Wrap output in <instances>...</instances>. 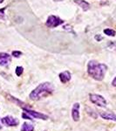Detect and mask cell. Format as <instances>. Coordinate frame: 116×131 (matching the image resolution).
Here are the masks:
<instances>
[{"instance_id":"obj_1","label":"cell","mask_w":116,"mask_h":131,"mask_svg":"<svg viewBox=\"0 0 116 131\" xmlns=\"http://www.w3.org/2000/svg\"><path fill=\"white\" fill-rule=\"evenodd\" d=\"M107 67L105 64L99 63L96 60H90L87 64V73L95 81H101L105 77Z\"/></svg>"},{"instance_id":"obj_2","label":"cell","mask_w":116,"mask_h":131,"mask_svg":"<svg viewBox=\"0 0 116 131\" xmlns=\"http://www.w3.org/2000/svg\"><path fill=\"white\" fill-rule=\"evenodd\" d=\"M54 91V86L51 82H44L39 84L37 88L30 94L31 100L32 101H39L40 99L50 95Z\"/></svg>"},{"instance_id":"obj_3","label":"cell","mask_w":116,"mask_h":131,"mask_svg":"<svg viewBox=\"0 0 116 131\" xmlns=\"http://www.w3.org/2000/svg\"><path fill=\"white\" fill-rule=\"evenodd\" d=\"M89 99H90V101H91L92 103H94V104L97 105L98 107H106L107 105V100L103 96L100 95V94H91L89 95Z\"/></svg>"},{"instance_id":"obj_4","label":"cell","mask_w":116,"mask_h":131,"mask_svg":"<svg viewBox=\"0 0 116 131\" xmlns=\"http://www.w3.org/2000/svg\"><path fill=\"white\" fill-rule=\"evenodd\" d=\"M23 110L25 111V113H26L27 115H29L32 119H39V120H44V121H46L48 120V115H45L43 113H40V112H37V111H33L29 109L28 107H24Z\"/></svg>"},{"instance_id":"obj_5","label":"cell","mask_w":116,"mask_h":131,"mask_svg":"<svg viewBox=\"0 0 116 131\" xmlns=\"http://www.w3.org/2000/svg\"><path fill=\"white\" fill-rule=\"evenodd\" d=\"M64 23V21L62 19H60L59 17L51 15L48 17L47 20H46V26H48L49 28H55V27L59 26V25H62Z\"/></svg>"},{"instance_id":"obj_6","label":"cell","mask_w":116,"mask_h":131,"mask_svg":"<svg viewBox=\"0 0 116 131\" xmlns=\"http://www.w3.org/2000/svg\"><path fill=\"white\" fill-rule=\"evenodd\" d=\"M1 121L4 125H5L7 127H16L19 124V121H18L17 118L13 117V116H10V115H8V116H5V117L2 118Z\"/></svg>"},{"instance_id":"obj_7","label":"cell","mask_w":116,"mask_h":131,"mask_svg":"<svg viewBox=\"0 0 116 131\" xmlns=\"http://www.w3.org/2000/svg\"><path fill=\"white\" fill-rule=\"evenodd\" d=\"M11 61V56L6 52H0V66L6 67Z\"/></svg>"},{"instance_id":"obj_8","label":"cell","mask_w":116,"mask_h":131,"mask_svg":"<svg viewBox=\"0 0 116 131\" xmlns=\"http://www.w3.org/2000/svg\"><path fill=\"white\" fill-rule=\"evenodd\" d=\"M72 116H73V119L74 122H79V103H74L72 108Z\"/></svg>"},{"instance_id":"obj_9","label":"cell","mask_w":116,"mask_h":131,"mask_svg":"<svg viewBox=\"0 0 116 131\" xmlns=\"http://www.w3.org/2000/svg\"><path fill=\"white\" fill-rule=\"evenodd\" d=\"M100 115L101 116V118H103L105 120H110V121L116 122V115L113 112H110V111L100 112Z\"/></svg>"},{"instance_id":"obj_10","label":"cell","mask_w":116,"mask_h":131,"mask_svg":"<svg viewBox=\"0 0 116 131\" xmlns=\"http://www.w3.org/2000/svg\"><path fill=\"white\" fill-rule=\"evenodd\" d=\"M60 80L62 83L66 84L71 80V73L69 71H64L60 73Z\"/></svg>"},{"instance_id":"obj_11","label":"cell","mask_w":116,"mask_h":131,"mask_svg":"<svg viewBox=\"0 0 116 131\" xmlns=\"http://www.w3.org/2000/svg\"><path fill=\"white\" fill-rule=\"evenodd\" d=\"M73 1H74V3L77 4L79 7H81V9L83 10H85V12L90 9V5L86 1H85V0H73Z\"/></svg>"},{"instance_id":"obj_12","label":"cell","mask_w":116,"mask_h":131,"mask_svg":"<svg viewBox=\"0 0 116 131\" xmlns=\"http://www.w3.org/2000/svg\"><path fill=\"white\" fill-rule=\"evenodd\" d=\"M21 131H34V126L28 122H24L21 127Z\"/></svg>"},{"instance_id":"obj_13","label":"cell","mask_w":116,"mask_h":131,"mask_svg":"<svg viewBox=\"0 0 116 131\" xmlns=\"http://www.w3.org/2000/svg\"><path fill=\"white\" fill-rule=\"evenodd\" d=\"M104 33L107 36H111V37H114L115 34H116V31L114 30L111 28H107L104 30Z\"/></svg>"},{"instance_id":"obj_14","label":"cell","mask_w":116,"mask_h":131,"mask_svg":"<svg viewBox=\"0 0 116 131\" xmlns=\"http://www.w3.org/2000/svg\"><path fill=\"white\" fill-rule=\"evenodd\" d=\"M23 72H24V68H23L22 67H17V68H16L17 76H20L23 73Z\"/></svg>"},{"instance_id":"obj_15","label":"cell","mask_w":116,"mask_h":131,"mask_svg":"<svg viewBox=\"0 0 116 131\" xmlns=\"http://www.w3.org/2000/svg\"><path fill=\"white\" fill-rule=\"evenodd\" d=\"M20 55H22V52L20 51H13L12 52V56L15 57V58H19Z\"/></svg>"},{"instance_id":"obj_16","label":"cell","mask_w":116,"mask_h":131,"mask_svg":"<svg viewBox=\"0 0 116 131\" xmlns=\"http://www.w3.org/2000/svg\"><path fill=\"white\" fill-rule=\"evenodd\" d=\"M6 10V7L0 9V19H5V10Z\"/></svg>"},{"instance_id":"obj_17","label":"cell","mask_w":116,"mask_h":131,"mask_svg":"<svg viewBox=\"0 0 116 131\" xmlns=\"http://www.w3.org/2000/svg\"><path fill=\"white\" fill-rule=\"evenodd\" d=\"M109 47H110L111 49L116 50V42H111L110 45H109Z\"/></svg>"},{"instance_id":"obj_18","label":"cell","mask_w":116,"mask_h":131,"mask_svg":"<svg viewBox=\"0 0 116 131\" xmlns=\"http://www.w3.org/2000/svg\"><path fill=\"white\" fill-rule=\"evenodd\" d=\"M95 39H96L97 41H100V40H102V39H103V38L101 37L100 34H98V35L95 36Z\"/></svg>"},{"instance_id":"obj_19","label":"cell","mask_w":116,"mask_h":131,"mask_svg":"<svg viewBox=\"0 0 116 131\" xmlns=\"http://www.w3.org/2000/svg\"><path fill=\"white\" fill-rule=\"evenodd\" d=\"M112 85L113 86H116V77L113 80V81H112Z\"/></svg>"},{"instance_id":"obj_20","label":"cell","mask_w":116,"mask_h":131,"mask_svg":"<svg viewBox=\"0 0 116 131\" xmlns=\"http://www.w3.org/2000/svg\"><path fill=\"white\" fill-rule=\"evenodd\" d=\"M2 124H3V123H2V121H1V120H0V130H1V129H2V128H3V126H2Z\"/></svg>"},{"instance_id":"obj_21","label":"cell","mask_w":116,"mask_h":131,"mask_svg":"<svg viewBox=\"0 0 116 131\" xmlns=\"http://www.w3.org/2000/svg\"><path fill=\"white\" fill-rule=\"evenodd\" d=\"M4 2V0H0V4H2Z\"/></svg>"},{"instance_id":"obj_22","label":"cell","mask_w":116,"mask_h":131,"mask_svg":"<svg viewBox=\"0 0 116 131\" xmlns=\"http://www.w3.org/2000/svg\"><path fill=\"white\" fill-rule=\"evenodd\" d=\"M54 1H56V2H59V1H62V0H54Z\"/></svg>"}]
</instances>
